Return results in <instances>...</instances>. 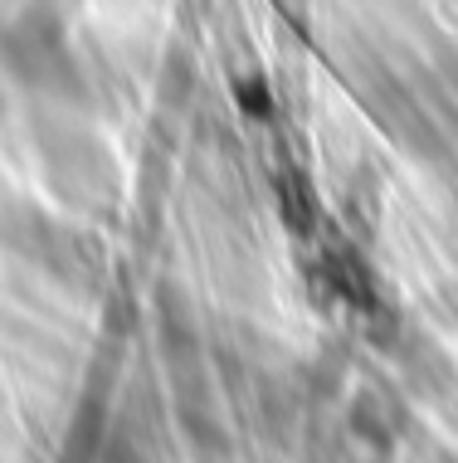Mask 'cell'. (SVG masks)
Instances as JSON below:
<instances>
[{
    "label": "cell",
    "mask_w": 458,
    "mask_h": 463,
    "mask_svg": "<svg viewBox=\"0 0 458 463\" xmlns=\"http://www.w3.org/2000/svg\"><path fill=\"white\" fill-rule=\"evenodd\" d=\"M5 59L24 83H34V89H59V83H69L73 54H69V40H64V20L49 15L44 5L40 10L30 5L15 24H10Z\"/></svg>",
    "instance_id": "1"
}]
</instances>
